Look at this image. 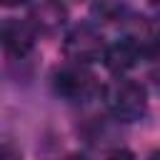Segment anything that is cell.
<instances>
[{"label": "cell", "instance_id": "8fae6325", "mask_svg": "<svg viewBox=\"0 0 160 160\" xmlns=\"http://www.w3.org/2000/svg\"><path fill=\"white\" fill-rule=\"evenodd\" d=\"M22 2H28V0H2V5H8V8H15V5H22Z\"/></svg>", "mask_w": 160, "mask_h": 160}, {"label": "cell", "instance_id": "9c48e42d", "mask_svg": "<svg viewBox=\"0 0 160 160\" xmlns=\"http://www.w3.org/2000/svg\"><path fill=\"white\" fill-rule=\"evenodd\" d=\"M0 160H22V155H20V150H15L12 148V142H2V155H0Z\"/></svg>", "mask_w": 160, "mask_h": 160}, {"label": "cell", "instance_id": "52a82bcc", "mask_svg": "<svg viewBox=\"0 0 160 160\" xmlns=\"http://www.w3.org/2000/svg\"><path fill=\"white\" fill-rule=\"evenodd\" d=\"M95 15H100L102 20H118L120 18V12H122V5L118 2V0H100V2H95Z\"/></svg>", "mask_w": 160, "mask_h": 160}, {"label": "cell", "instance_id": "8992f818", "mask_svg": "<svg viewBox=\"0 0 160 160\" xmlns=\"http://www.w3.org/2000/svg\"><path fill=\"white\" fill-rule=\"evenodd\" d=\"M28 20L38 28V32L52 35L68 22V10L60 0H32L28 10Z\"/></svg>", "mask_w": 160, "mask_h": 160}, {"label": "cell", "instance_id": "3957f363", "mask_svg": "<svg viewBox=\"0 0 160 160\" xmlns=\"http://www.w3.org/2000/svg\"><path fill=\"white\" fill-rule=\"evenodd\" d=\"M105 48H108L105 38H102V32L92 22H78V25H72L65 32V40H62L65 58L72 60V62H82V65L102 60Z\"/></svg>", "mask_w": 160, "mask_h": 160}, {"label": "cell", "instance_id": "6da1fadb", "mask_svg": "<svg viewBox=\"0 0 160 160\" xmlns=\"http://www.w3.org/2000/svg\"><path fill=\"white\" fill-rule=\"evenodd\" d=\"M102 100H105L108 112L122 122H135L148 110L145 85L132 78H125V75H118L112 82H108L102 88Z\"/></svg>", "mask_w": 160, "mask_h": 160}, {"label": "cell", "instance_id": "4fadbf2b", "mask_svg": "<svg viewBox=\"0 0 160 160\" xmlns=\"http://www.w3.org/2000/svg\"><path fill=\"white\" fill-rule=\"evenodd\" d=\"M158 40H160V25H158Z\"/></svg>", "mask_w": 160, "mask_h": 160}, {"label": "cell", "instance_id": "7a4b0ae2", "mask_svg": "<svg viewBox=\"0 0 160 160\" xmlns=\"http://www.w3.org/2000/svg\"><path fill=\"white\" fill-rule=\"evenodd\" d=\"M52 90H55V95H60L68 102H88L98 92H102L92 70L88 65L72 62V60L52 72Z\"/></svg>", "mask_w": 160, "mask_h": 160}, {"label": "cell", "instance_id": "7c38bea8", "mask_svg": "<svg viewBox=\"0 0 160 160\" xmlns=\"http://www.w3.org/2000/svg\"><path fill=\"white\" fill-rule=\"evenodd\" d=\"M148 160H160V150H155V152H150V158Z\"/></svg>", "mask_w": 160, "mask_h": 160}, {"label": "cell", "instance_id": "5b68a950", "mask_svg": "<svg viewBox=\"0 0 160 160\" xmlns=\"http://www.w3.org/2000/svg\"><path fill=\"white\" fill-rule=\"evenodd\" d=\"M38 28L25 18H8L2 22V48L8 55L12 58H25L32 48H35V40H38Z\"/></svg>", "mask_w": 160, "mask_h": 160}, {"label": "cell", "instance_id": "30bf717a", "mask_svg": "<svg viewBox=\"0 0 160 160\" xmlns=\"http://www.w3.org/2000/svg\"><path fill=\"white\" fill-rule=\"evenodd\" d=\"M65 160H90L88 155H80V152H72V155H68Z\"/></svg>", "mask_w": 160, "mask_h": 160}, {"label": "cell", "instance_id": "277c9868", "mask_svg": "<svg viewBox=\"0 0 160 160\" xmlns=\"http://www.w3.org/2000/svg\"><path fill=\"white\" fill-rule=\"evenodd\" d=\"M145 42H148L145 38H135V35L118 38L115 42H110L105 48V55H102L105 68L115 75H122V72L132 70L145 58Z\"/></svg>", "mask_w": 160, "mask_h": 160}, {"label": "cell", "instance_id": "ba28073f", "mask_svg": "<svg viewBox=\"0 0 160 160\" xmlns=\"http://www.w3.org/2000/svg\"><path fill=\"white\" fill-rule=\"evenodd\" d=\"M105 160H135V155L128 150V148H115L105 155Z\"/></svg>", "mask_w": 160, "mask_h": 160}]
</instances>
